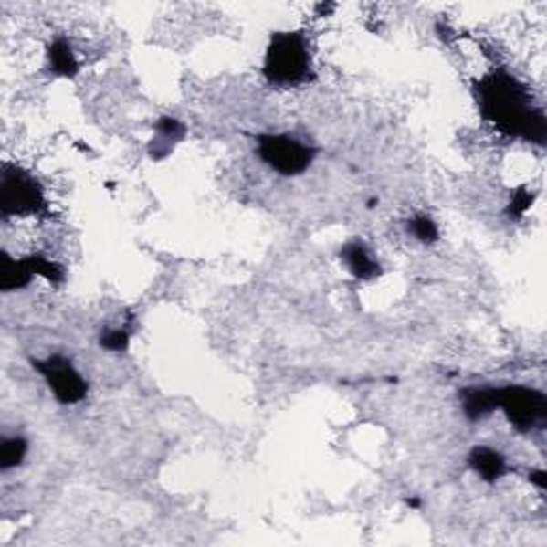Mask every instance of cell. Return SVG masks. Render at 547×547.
I'll list each match as a JSON object with an SVG mask.
<instances>
[{
    "label": "cell",
    "mask_w": 547,
    "mask_h": 547,
    "mask_svg": "<svg viewBox=\"0 0 547 547\" xmlns=\"http://www.w3.org/2000/svg\"><path fill=\"white\" fill-rule=\"evenodd\" d=\"M477 103L481 116L507 137H521L543 146L547 121L531 105V94L507 71H492L477 84Z\"/></svg>",
    "instance_id": "6da1fadb"
},
{
    "label": "cell",
    "mask_w": 547,
    "mask_h": 547,
    "mask_svg": "<svg viewBox=\"0 0 547 547\" xmlns=\"http://www.w3.org/2000/svg\"><path fill=\"white\" fill-rule=\"evenodd\" d=\"M310 49L301 33H274L269 39L263 75L272 86H298L310 75Z\"/></svg>",
    "instance_id": "7a4b0ae2"
},
{
    "label": "cell",
    "mask_w": 547,
    "mask_h": 547,
    "mask_svg": "<svg viewBox=\"0 0 547 547\" xmlns=\"http://www.w3.org/2000/svg\"><path fill=\"white\" fill-rule=\"evenodd\" d=\"M46 195L37 178L20 167L5 165L0 178V212L7 221L11 216H30L46 212Z\"/></svg>",
    "instance_id": "3957f363"
},
{
    "label": "cell",
    "mask_w": 547,
    "mask_h": 547,
    "mask_svg": "<svg viewBox=\"0 0 547 547\" xmlns=\"http://www.w3.org/2000/svg\"><path fill=\"white\" fill-rule=\"evenodd\" d=\"M499 408L518 432L541 430L547 421V400L539 389L524 385L499 387Z\"/></svg>",
    "instance_id": "277c9868"
},
{
    "label": "cell",
    "mask_w": 547,
    "mask_h": 547,
    "mask_svg": "<svg viewBox=\"0 0 547 547\" xmlns=\"http://www.w3.org/2000/svg\"><path fill=\"white\" fill-rule=\"evenodd\" d=\"M257 153L269 169L280 175L304 174L314 161V148L291 135H259Z\"/></svg>",
    "instance_id": "5b68a950"
},
{
    "label": "cell",
    "mask_w": 547,
    "mask_h": 547,
    "mask_svg": "<svg viewBox=\"0 0 547 547\" xmlns=\"http://www.w3.org/2000/svg\"><path fill=\"white\" fill-rule=\"evenodd\" d=\"M33 368L46 379L49 392L60 405H79L88 395L86 379L65 355H49L46 360L33 357Z\"/></svg>",
    "instance_id": "8992f818"
},
{
    "label": "cell",
    "mask_w": 547,
    "mask_h": 547,
    "mask_svg": "<svg viewBox=\"0 0 547 547\" xmlns=\"http://www.w3.org/2000/svg\"><path fill=\"white\" fill-rule=\"evenodd\" d=\"M462 411L468 421H479L499 408V387H467L460 392Z\"/></svg>",
    "instance_id": "52a82bcc"
},
{
    "label": "cell",
    "mask_w": 547,
    "mask_h": 547,
    "mask_svg": "<svg viewBox=\"0 0 547 547\" xmlns=\"http://www.w3.org/2000/svg\"><path fill=\"white\" fill-rule=\"evenodd\" d=\"M33 279L35 269L33 263H30V257L14 259V257L7 253L3 255V263H0V289H3L5 293L26 289L30 282H33Z\"/></svg>",
    "instance_id": "ba28073f"
},
{
    "label": "cell",
    "mask_w": 547,
    "mask_h": 547,
    "mask_svg": "<svg viewBox=\"0 0 547 547\" xmlns=\"http://www.w3.org/2000/svg\"><path fill=\"white\" fill-rule=\"evenodd\" d=\"M341 259L347 263V268L351 269V274H353L355 279L368 280L381 274L379 261H376L373 253L366 248V244H362L360 240L344 244L341 250Z\"/></svg>",
    "instance_id": "9c48e42d"
},
{
    "label": "cell",
    "mask_w": 547,
    "mask_h": 547,
    "mask_svg": "<svg viewBox=\"0 0 547 547\" xmlns=\"http://www.w3.org/2000/svg\"><path fill=\"white\" fill-rule=\"evenodd\" d=\"M468 467L475 470L477 475L481 477L483 481L494 483L499 481L500 477L507 475V460L500 451H496L492 447H475L468 454Z\"/></svg>",
    "instance_id": "30bf717a"
},
{
    "label": "cell",
    "mask_w": 547,
    "mask_h": 547,
    "mask_svg": "<svg viewBox=\"0 0 547 547\" xmlns=\"http://www.w3.org/2000/svg\"><path fill=\"white\" fill-rule=\"evenodd\" d=\"M154 133H156V137L153 140V143H150L148 153L153 159H163V156H167L169 153H172L175 143L184 137L186 127L178 121V118L165 116L154 124Z\"/></svg>",
    "instance_id": "8fae6325"
},
{
    "label": "cell",
    "mask_w": 547,
    "mask_h": 547,
    "mask_svg": "<svg viewBox=\"0 0 547 547\" xmlns=\"http://www.w3.org/2000/svg\"><path fill=\"white\" fill-rule=\"evenodd\" d=\"M47 65L49 71L60 75V78H75L79 71V62L75 58L71 43L62 39V37L52 41V46L47 47Z\"/></svg>",
    "instance_id": "7c38bea8"
},
{
    "label": "cell",
    "mask_w": 547,
    "mask_h": 547,
    "mask_svg": "<svg viewBox=\"0 0 547 547\" xmlns=\"http://www.w3.org/2000/svg\"><path fill=\"white\" fill-rule=\"evenodd\" d=\"M26 454H28L26 438L20 437V434H16V437H5L3 443H0V468L11 470L20 467Z\"/></svg>",
    "instance_id": "4fadbf2b"
},
{
    "label": "cell",
    "mask_w": 547,
    "mask_h": 547,
    "mask_svg": "<svg viewBox=\"0 0 547 547\" xmlns=\"http://www.w3.org/2000/svg\"><path fill=\"white\" fill-rule=\"evenodd\" d=\"M408 231H411L421 244H434L438 240L437 223H434L430 216H424V214H419L413 221H408Z\"/></svg>",
    "instance_id": "5bb4252c"
},
{
    "label": "cell",
    "mask_w": 547,
    "mask_h": 547,
    "mask_svg": "<svg viewBox=\"0 0 547 547\" xmlns=\"http://www.w3.org/2000/svg\"><path fill=\"white\" fill-rule=\"evenodd\" d=\"M100 347L111 351V353H122V351L129 349V341L131 334L122 327H110V330L100 331Z\"/></svg>",
    "instance_id": "9a60e30c"
},
{
    "label": "cell",
    "mask_w": 547,
    "mask_h": 547,
    "mask_svg": "<svg viewBox=\"0 0 547 547\" xmlns=\"http://www.w3.org/2000/svg\"><path fill=\"white\" fill-rule=\"evenodd\" d=\"M30 263H33L35 276H43V279L54 282V285H58V282L65 280V269H62L58 263L49 261L47 257L30 255Z\"/></svg>",
    "instance_id": "2e32d148"
},
{
    "label": "cell",
    "mask_w": 547,
    "mask_h": 547,
    "mask_svg": "<svg viewBox=\"0 0 547 547\" xmlns=\"http://www.w3.org/2000/svg\"><path fill=\"white\" fill-rule=\"evenodd\" d=\"M532 199H534L532 193L528 191V188H518V191L513 193L511 204H509V207H507V214L511 218H521L528 210H531Z\"/></svg>",
    "instance_id": "e0dca14e"
},
{
    "label": "cell",
    "mask_w": 547,
    "mask_h": 547,
    "mask_svg": "<svg viewBox=\"0 0 547 547\" xmlns=\"http://www.w3.org/2000/svg\"><path fill=\"white\" fill-rule=\"evenodd\" d=\"M531 481H532V483H537V486H539L541 489H545V486H547L543 470H534V473H531Z\"/></svg>",
    "instance_id": "ac0fdd59"
}]
</instances>
